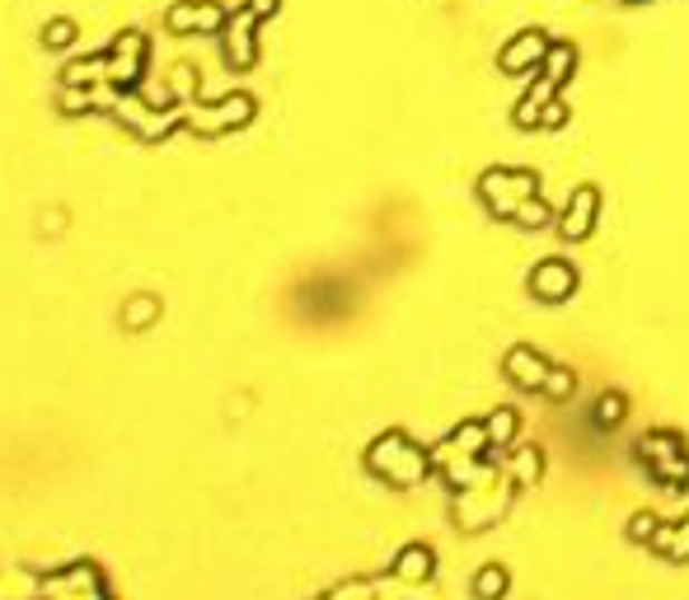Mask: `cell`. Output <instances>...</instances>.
Here are the masks:
<instances>
[{
  "instance_id": "1",
  "label": "cell",
  "mask_w": 689,
  "mask_h": 600,
  "mask_svg": "<svg viewBox=\"0 0 689 600\" xmlns=\"http://www.w3.org/2000/svg\"><path fill=\"white\" fill-rule=\"evenodd\" d=\"M366 464H371V470L380 479H389V483H418L427 474V455L413 446L408 436H399V432L380 436L371 446V455H366Z\"/></svg>"
},
{
  "instance_id": "2",
  "label": "cell",
  "mask_w": 689,
  "mask_h": 600,
  "mask_svg": "<svg viewBox=\"0 0 689 600\" xmlns=\"http://www.w3.org/2000/svg\"><path fill=\"white\" fill-rule=\"evenodd\" d=\"M42 600H113L95 563H71L66 572H48L38 582Z\"/></svg>"
},
{
  "instance_id": "3",
  "label": "cell",
  "mask_w": 689,
  "mask_h": 600,
  "mask_svg": "<svg viewBox=\"0 0 689 600\" xmlns=\"http://www.w3.org/2000/svg\"><path fill=\"white\" fill-rule=\"evenodd\" d=\"M395 572L408 577V582H427V577H431V549H418V544L404 549L395 559Z\"/></svg>"
},
{
  "instance_id": "4",
  "label": "cell",
  "mask_w": 689,
  "mask_h": 600,
  "mask_svg": "<svg viewBox=\"0 0 689 600\" xmlns=\"http://www.w3.org/2000/svg\"><path fill=\"white\" fill-rule=\"evenodd\" d=\"M155 315H159V301L155 296H132L127 309H123V324L127 328H146V324H155Z\"/></svg>"
},
{
  "instance_id": "5",
  "label": "cell",
  "mask_w": 689,
  "mask_h": 600,
  "mask_svg": "<svg viewBox=\"0 0 689 600\" xmlns=\"http://www.w3.org/2000/svg\"><path fill=\"white\" fill-rule=\"evenodd\" d=\"M512 432H516V413L502 409V413L488 422V441H497V446H502V441H512Z\"/></svg>"
},
{
  "instance_id": "6",
  "label": "cell",
  "mask_w": 689,
  "mask_h": 600,
  "mask_svg": "<svg viewBox=\"0 0 689 600\" xmlns=\"http://www.w3.org/2000/svg\"><path fill=\"white\" fill-rule=\"evenodd\" d=\"M502 591H507V572H502V568H488L484 577H478V596H502Z\"/></svg>"
},
{
  "instance_id": "7",
  "label": "cell",
  "mask_w": 689,
  "mask_h": 600,
  "mask_svg": "<svg viewBox=\"0 0 689 600\" xmlns=\"http://www.w3.org/2000/svg\"><path fill=\"white\" fill-rule=\"evenodd\" d=\"M619 413H624V399H601V409H595V422H601V427H619Z\"/></svg>"
},
{
  "instance_id": "8",
  "label": "cell",
  "mask_w": 689,
  "mask_h": 600,
  "mask_svg": "<svg viewBox=\"0 0 689 600\" xmlns=\"http://www.w3.org/2000/svg\"><path fill=\"white\" fill-rule=\"evenodd\" d=\"M535 474H540V451H525L521 464H516V479L525 483V479H535Z\"/></svg>"
},
{
  "instance_id": "9",
  "label": "cell",
  "mask_w": 689,
  "mask_h": 600,
  "mask_svg": "<svg viewBox=\"0 0 689 600\" xmlns=\"http://www.w3.org/2000/svg\"><path fill=\"white\" fill-rule=\"evenodd\" d=\"M549 394H554V399H563V394H572V375L567 371H554V375H549V385H544Z\"/></svg>"
},
{
  "instance_id": "10",
  "label": "cell",
  "mask_w": 689,
  "mask_h": 600,
  "mask_svg": "<svg viewBox=\"0 0 689 600\" xmlns=\"http://www.w3.org/2000/svg\"><path fill=\"white\" fill-rule=\"evenodd\" d=\"M652 530H657V521H652V517H638V521H633V535H638V540H648Z\"/></svg>"
}]
</instances>
